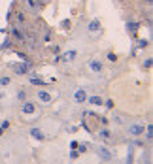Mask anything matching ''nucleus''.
<instances>
[{
  "label": "nucleus",
  "mask_w": 153,
  "mask_h": 164,
  "mask_svg": "<svg viewBox=\"0 0 153 164\" xmlns=\"http://www.w3.org/2000/svg\"><path fill=\"white\" fill-rule=\"evenodd\" d=\"M96 157L102 159V160H112L113 157H115V151L108 149L106 145H98V147H96Z\"/></svg>",
  "instance_id": "1"
},
{
  "label": "nucleus",
  "mask_w": 153,
  "mask_h": 164,
  "mask_svg": "<svg viewBox=\"0 0 153 164\" xmlns=\"http://www.w3.org/2000/svg\"><path fill=\"white\" fill-rule=\"evenodd\" d=\"M13 36L17 38V40H25V34H23L19 28H13Z\"/></svg>",
  "instance_id": "14"
},
{
  "label": "nucleus",
  "mask_w": 153,
  "mask_h": 164,
  "mask_svg": "<svg viewBox=\"0 0 153 164\" xmlns=\"http://www.w3.org/2000/svg\"><path fill=\"white\" fill-rule=\"evenodd\" d=\"M21 113L23 115H28V117H30V115H34L36 113V104H34V102H30V100H25L21 104Z\"/></svg>",
  "instance_id": "5"
},
{
  "label": "nucleus",
  "mask_w": 153,
  "mask_h": 164,
  "mask_svg": "<svg viewBox=\"0 0 153 164\" xmlns=\"http://www.w3.org/2000/svg\"><path fill=\"white\" fill-rule=\"evenodd\" d=\"M25 98H27V91H23V89H21V91L17 92V100H21V102H23Z\"/></svg>",
  "instance_id": "16"
},
{
  "label": "nucleus",
  "mask_w": 153,
  "mask_h": 164,
  "mask_svg": "<svg viewBox=\"0 0 153 164\" xmlns=\"http://www.w3.org/2000/svg\"><path fill=\"white\" fill-rule=\"evenodd\" d=\"M6 47H8V49H9V47H11V40H6L4 44L0 46V49H6Z\"/></svg>",
  "instance_id": "20"
},
{
  "label": "nucleus",
  "mask_w": 153,
  "mask_h": 164,
  "mask_svg": "<svg viewBox=\"0 0 153 164\" xmlns=\"http://www.w3.org/2000/svg\"><path fill=\"white\" fill-rule=\"evenodd\" d=\"M87 104H91V106H102V98H100V96L98 94H93V96H87Z\"/></svg>",
  "instance_id": "11"
},
{
  "label": "nucleus",
  "mask_w": 153,
  "mask_h": 164,
  "mask_svg": "<svg viewBox=\"0 0 153 164\" xmlns=\"http://www.w3.org/2000/svg\"><path fill=\"white\" fill-rule=\"evenodd\" d=\"M108 60L110 62H117V55L115 53H108Z\"/></svg>",
  "instance_id": "18"
},
{
  "label": "nucleus",
  "mask_w": 153,
  "mask_h": 164,
  "mask_svg": "<svg viewBox=\"0 0 153 164\" xmlns=\"http://www.w3.org/2000/svg\"><path fill=\"white\" fill-rule=\"evenodd\" d=\"M30 81H32V85H45V83L42 81V79H36V78H32Z\"/></svg>",
  "instance_id": "21"
},
{
  "label": "nucleus",
  "mask_w": 153,
  "mask_h": 164,
  "mask_svg": "<svg viewBox=\"0 0 153 164\" xmlns=\"http://www.w3.org/2000/svg\"><path fill=\"white\" fill-rule=\"evenodd\" d=\"M28 134H30V136L34 138V140H38V141H44V140H45V132L42 130L40 127H32Z\"/></svg>",
  "instance_id": "8"
},
{
  "label": "nucleus",
  "mask_w": 153,
  "mask_h": 164,
  "mask_svg": "<svg viewBox=\"0 0 153 164\" xmlns=\"http://www.w3.org/2000/svg\"><path fill=\"white\" fill-rule=\"evenodd\" d=\"M113 123L123 125V123H127V121H125V117H123V115H115V117H113Z\"/></svg>",
  "instance_id": "15"
},
{
  "label": "nucleus",
  "mask_w": 153,
  "mask_h": 164,
  "mask_svg": "<svg viewBox=\"0 0 153 164\" xmlns=\"http://www.w3.org/2000/svg\"><path fill=\"white\" fill-rule=\"evenodd\" d=\"M78 147H80V153H85V151H87V145H85V143H81V145L78 143Z\"/></svg>",
  "instance_id": "23"
},
{
  "label": "nucleus",
  "mask_w": 153,
  "mask_h": 164,
  "mask_svg": "<svg viewBox=\"0 0 153 164\" xmlns=\"http://www.w3.org/2000/svg\"><path fill=\"white\" fill-rule=\"evenodd\" d=\"M9 68L13 70L17 76H27L30 70V64H9Z\"/></svg>",
  "instance_id": "6"
},
{
  "label": "nucleus",
  "mask_w": 153,
  "mask_h": 164,
  "mask_svg": "<svg viewBox=\"0 0 153 164\" xmlns=\"http://www.w3.org/2000/svg\"><path fill=\"white\" fill-rule=\"evenodd\" d=\"M98 138H102V140H112V134H110V130L102 128V130L98 132Z\"/></svg>",
  "instance_id": "13"
},
{
  "label": "nucleus",
  "mask_w": 153,
  "mask_h": 164,
  "mask_svg": "<svg viewBox=\"0 0 153 164\" xmlns=\"http://www.w3.org/2000/svg\"><path fill=\"white\" fill-rule=\"evenodd\" d=\"M89 32L91 34H100V32H102V25H100L98 19H93L89 23Z\"/></svg>",
  "instance_id": "10"
},
{
  "label": "nucleus",
  "mask_w": 153,
  "mask_h": 164,
  "mask_svg": "<svg viewBox=\"0 0 153 164\" xmlns=\"http://www.w3.org/2000/svg\"><path fill=\"white\" fill-rule=\"evenodd\" d=\"M127 134L132 138H138L144 134V125H140V123H134V125H129L127 127Z\"/></svg>",
  "instance_id": "4"
},
{
  "label": "nucleus",
  "mask_w": 153,
  "mask_h": 164,
  "mask_svg": "<svg viewBox=\"0 0 153 164\" xmlns=\"http://www.w3.org/2000/svg\"><path fill=\"white\" fill-rule=\"evenodd\" d=\"M2 134H4V128H2V127H0V136H2Z\"/></svg>",
  "instance_id": "27"
},
{
  "label": "nucleus",
  "mask_w": 153,
  "mask_h": 164,
  "mask_svg": "<svg viewBox=\"0 0 153 164\" xmlns=\"http://www.w3.org/2000/svg\"><path fill=\"white\" fill-rule=\"evenodd\" d=\"M87 68H89L91 74H102L104 64L100 62L98 59H89V60H87Z\"/></svg>",
  "instance_id": "3"
},
{
  "label": "nucleus",
  "mask_w": 153,
  "mask_h": 164,
  "mask_svg": "<svg viewBox=\"0 0 153 164\" xmlns=\"http://www.w3.org/2000/svg\"><path fill=\"white\" fill-rule=\"evenodd\" d=\"M127 28H129L131 32H136V30H138V25H136V23H129V25H127Z\"/></svg>",
  "instance_id": "17"
},
{
  "label": "nucleus",
  "mask_w": 153,
  "mask_h": 164,
  "mask_svg": "<svg viewBox=\"0 0 153 164\" xmlns=\"http://www.w3.org/2000/svg\"><path fill=\"white\" fill-rule=\"evenodd\" d=\"M102 104L106 106L108 109H113V106H115V104H113V100H106V102H102Z\"/></svg>",
  "instance_id": "19"
},
{
  "label": "nucleus",
  "mask_w": 153,
  "mask_h": 164,
  "mask_svg": "<svg viewBox=\"0 0 153 164\" xmlns=\"http://www.w3.org/2000/svg\"><path fill=\"white\" fill-rule=\"evenodd\" d=\"M36 98L38 100L42 102V104H51V102H53V96L49 94V92H45V91H36Z\"/></svg>",
  "instance_id": "7"
},
{
  "label": "nucleus",
  "mask_w": 153,
  "mask_h": 164,
  "mask_svg": "<svg viewBox=\"0 0 153 164\" xmlns=\"http://www.w3.org/2000/svg\"><path fill=\"white\" fill-rule=\"evenodd\" d=\"M2 128H9V121H4V123H2Z\"/></svg>",
  "instance_id": "26"
},
{
  "label": "nucleus",
  "mask_w": 153,
  "mask_h": 164,
  "mask_svg": "<svg viewBox=\"0 0 153 164\" xmlns=\"http://www.w3.org/2000/svg\"><path fill=\"white\" fill-rule=\"evenodd\" d=\"M138 47H140V49H144V47H148V42H146V40H140V42H138Z\"/></svg>",
  "instance_id": "22"
},
{
  "label": "nucleus",
  "mask_w": 153,
  "mask_h": 164,
  "mask_svg": "<svg viewBox=\"0 0 153 164\" xmlns=\"http://www.w3.org/2000/svg\"><path fill=\"white\" fill-rule=\"evenodd\" d=\"M76 57H78V51H66V53H63L59 57V60H63V62H74Z\"/></svg>",
  "instance_id": "9"
},
{
  "label": "nucleus",
  "mask_w": 153,
  "mask_h": 164,
  "mask_svg": "<svg viewBox=\"0 0 153 164\" xmlns=\"http://www.w3.org/2000/svg\"><path fill=\"white\" fill-rule=\"evenodd\" d=\"M61 27H63V28H70V21H63V23H61Z\"/></svg>",
  "instance_id": "24"
},
{
  "label": "nucleus",
  "mask_w": 153,
  "mask_h": 164,
  "mask_svg": "<svg viewBox=\"0 0 153 164\" xmlns=\"http://www.w3.org/2000/svg\"><path fill=\"white\" fill-rule=\"evenodd\" d=\"M144 66H146V68H151V59H148V60H146V62H144Z\"/></svg>",
  "instance_id": "25"
},
{
  "label": "nucleus",
  "mask_w": 153,
  "mask_h": 164,
  "mask_svg": "<svg viewBox=\"0 0 153 164\" xmlns=\"http://www.w3.org/2000/svg\"><path fill=\"white\" fill-rule=\"evenodd\" d=\"M11 85V78L9 76H0V87H8Z\"/></svg>",
  "instance_id": "12"
},
{
  "label": "nucleus",
  "mask_w": 153,
  "mask_h": 164,
  "mask_svg": "<svg viewBox=\"0 0 153 164\" xmlns=\"http://www.w3.org/2000/svg\"><path fill=\"white\" fill-rule=\"evenodd\" d=\"M72 100L76 102V104H85L87 91L83 89V87H76V89H74V94H72Z\"/></svg>",
  "instance_id": "2"
}]
</instances>
